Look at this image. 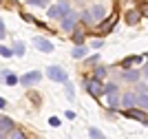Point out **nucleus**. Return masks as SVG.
<instances>
[{
  "label": "nucleus",
  "mask_w": 148,
  "mask_h": 139,
  "mask_svg": "<svg viewBox=\"0 0 148 139\" xmlns=\"http://www.w3.org/2000/svg\"><path fill=\"white\" fill-rule=\"evenodd\" d=\"M47 77L49 79H53V82H69V75H66V71L64 68H60V66H49L47 68Z\"/></svg>",
  "instance_id": "obj_1"
},
{
  "label": "nucleus",
  "mask_w": 148,
  "mask_h": 139,
  "mask_svg": "<svg viewBox=\"0 0 148 139\" xmlns=\"http://www.w3.org/2000/svg\"><path fill=\"white\" fill-rule=\"evenodd\" d=\"M69 11H71V9H69V5H66V2H60V5L49 7L47 16H49V18H53V20H58V18H64V16H66Z\"/></svg>",
  "instance_id": "obj_2"
},
{
  "label": "nucleus",
  "mask_w": 148,
  "mask_h": 139,
  "mask_svg": "<svg viewBox=\"0 0 148 139\" xmlns=\"http://www.w3.org/2000/svg\"><path fill=\"white\" fill-rule=\"evenodd\" d=\"M40 79H42V73H40V71H31V73H25L18 82H20V84H25V86H31V84H38Z\"/></svg>",
  "instance_id": "obj_3"
},
{
  "label": "nucleus",
  "mask_w": 148,
  "mask_h": 139,
  "mask_svg": "<svg viewBox=\"0 0 148 139\" xmlns=\"http://www.w3.org/2000/svg\"><path fill=\"white\" fill-rule=\"evenodd\" d=\"M80 18V16H77V13H73V11H69L66 16H64V18H62V31H71L75 27V20Z\"/></svg>",
  "instance_id": "obj_4"
},
{
  "label": "nucleus",
  "mask_w": 148,
  "mask_h": 139,
  "mask_svg": "<svg viewBox=\"0 0 148 139\" xmlns=\"http://www.w3.org/2000/svg\"><path fill=\"white\" fill-rule=\"evenodd\" d=\"M33 44H36L38 51H42V53H51L53 51V44L49 40H44V38H33Z\"/></svg>",
  "instance_id": "obj_5"
},
{
  "label": "nucleus",
  "mask_w": 148,
  "mask_h": 139,
  "mask_svg": "<svg viewBox=\"0 0 148 139\" xmlns=\"http://www.w3.org/2000/svg\"><path fill=\"white\" fill-rule=\"evenodd\" d=\"M86 91L91 93L95 99H97V97L102 95V84H99L97 79H88V82H86Z\"/></svg>",
  "instance_id": "obj_6"
},
{
  "label": "nucleus",
  "mask_w": 148,
  "mask_h": 139,
  "mask_svg": "<svg viewBox=\"0 0 148 139\" xmlns=\"http://www.w3.org/2000/svg\"><path fill=\"white\" fill-rule=\"evenodd\" d=\"M119 106H126V108H135V106H137V95H135V93H126V95L119 99Z\"/></svg>",
  "instance_id": "obj_7"
},
{
  "label": "nucleus",
  "mask_w": 148,
  "mask_h": 139,
  "mask_svg": "<svg viewBox=\"0 0 148 139\" xmlns=\"http://www.w3.org/2000/svg\"><path fill=\"white\" fill-rule=\"evenodd\" d=\"M115 22H117V16H111L108 20H104V22L99 24V33H102V36H106V33L115 27Z\"/></svg>",
  "instance_id": "obj_8"
},
{
  "label": "nucleus",
  "mask_w": 148,
  "mask_h": 139,
  "mask_svg": "<svg viewBox=\"0 0 148 139\" xmlns=\"http://www.w3.org/2000/svg\"><path fill=\"white\" fill-rule=\"evenodd\" d=\"M126 117H128V119H137V121H142V124L148 119V117L144 115L139 108H128V110H126Z\"/></svg>",
  "instance_id": "obj_9"
},
{
  "label": "nucleus",
  "mask_w": 148,
  "mask_h": 139,
  "mask_svg": "<svg viewBox=\"0 0 148 139\" xmlns=\"http://www.w3.org/2000/svg\"><path fill=\"white\" fill-rule=\"evenodd\" d=\"M11 130H13V121L9 119V117L0 115V133L5 135V133H11Z\"/></svg>",
  "instance_id": "obj_10"
},
{
  "label": "nucleus",
  "mask_w": 148,
  "mask_h": 139,
  "mask_svg": "<svg viewBox=\"0 0 148 139\" xmlns=\"http://www.w3.org/2000/svg\"><path fill=\"white\" fill-rule=\"evenodd\" d=\"M139 18H142V16H139V11H137V9L126 11V22H128V24H137V22H139Z\"/></svg>",
  "instance_id": "obj_11"
},
{
  "label": "nucleus",
  "mask_w": 148,
  "mask_h": 139,
  "mask_svg": "<svg viewBox=\"0 0 148 139\" xmlns=\"http://www.w3.org/2000/svg\"><path fill=\"white\" fill-rule=\"evenodd\" d=\"M91 13H93V18H95V20H102V18H104V7H102V5H95L91 9Z\"/></svg>",
  "instance_id": "obj_12"
},
{
  "label": "nucleus",
  "mask_w": 148,
  "mask_h": 139,
  "mask_svg": "<svg viewBox=\"0 0 148 139\" xmlns=\"http://www.w3.org/2000/svg\"><path fill=\"white\" fill-rule=\"evenodd\" d=\"M86 51H88L86 47H75V49H73V53H71V55H73L75 60H80V58H86Z\"/></svg>",
  "instance_id": "obj_13"
},
{
  "label": "nucleus",
  "mask_w": 148,
  "mask_h": 139,
  "mask_svg": "<svg viewBox=\"0 0 148 139\" xmlns=\"http://www.w3.org/2000/svg\"><path fill=\"white\" fill-rule=\"evenodd\" d=\"M139 75H142L139 71H126V73H124V77L128 79V82H137V79H139Z\"/></svg>",
  "instance_id": "obj_14"
},
{
  "label": "nucleus",
  "mask_w": 148,
  "mask_h": 139,
  "mask_svg": "<svg viewBox=\"0 0 148 139\" xmlns=\"http://www.w3.org/2000/svg\"><path fill=\"white\" fill-rule=\"evenodd\" d=\"M137 106L148 110V95H137Z\"/></svg>",
  "instance_id": "obj_15"
},
{
  "label": "nucleus",
  "mask_w": 148,
  "mask_h": 139,
  "mask_svg": "<svg viewBox=\"0 0 148 139\" xmlns=\"http://www.w3.org/2000/svg\"><path fill=\"white\" fill-rule=\"evenodd\" d=\"M102 77H106V68H102V66H97L95 71H93V79H102Z\"/></svg>",
  "instance_id": "obj_16"
},
{
  "label": "nucleus",
  "mask_w": 148,
  "mask_h": 139,
  "mask_svg": "<svg viewBox=\"0 0 148 139\" xmlns=\"http://www.w3.org/2000/svg\"><path fill=\"white\" fill-rule=\"evenodd\" d=\"M88 135H91V139H106L104 133H102V130H97V128H88Z\"/></svg>",
  "instance_id": "obj_17"
},
{
  "label": "nucleus",
  "mask_w": 148,
  "mask_h": 139,
  "mask_svg": "<svg viewBox=\"0 0 148 139\" xmlns=\"http://www.w3.org/2000/svg\"><path fill=\"white\" fill-rule=\"evenodd\" d=\"M117 106H119V97H117V93H113L108 97V108H117Z\"/></svg>",
  "instance_id": "obj_18"
},
{
  "label": "nucleus",
  "mask_w": 148,
  "mask_h": 139,
  "mask_svg": "<svg viewBox=\"0 0 148 139\" xmlns=\"http://www.w3.org/2000/svg\"><path fill=\"white\" fill-rule=\"evenodd\" d=\"M64 93H66V97H69V99H73V95H75V91H73V84L64 82Z\"/></svg>",
  "instance_id": "obj_19"
},
{
  "label": "nucleus",
  "mask_w": 148,
  "mask_h": 139,
  "mask_svg": "<svg viewBox=\"0 0 148 139\" xmlns=\"http://www.w3.org/2000/svg\"><path fill=\"white\" fill-rule=\"evenodd\" d=\"M102 93L113 95V93H117V86H115V84H106V86H102Z\"/></svg>",
  "instance_id": "obj_20"
},
{
  "label": "nucleus",
  "mask_w": 148,
  "mask_h": 139,
  "mask_svg": "<svg viewBox=\"0 0 148 139\" xmlns=\"http://www.w3.org/2000/svg\"><path fill=\"white\" fill-rule=\"evenodd\" d=\"M13 53H16V55H25V44H22V42H16V47H13Z\"/></svg>",
  "instance_id": "obj_21"
},
{
  "label": "nucleus",
  "mask_w": 148,
  "mask_h": 139,
  "mask_svg": "<svg viewBox=\"0 0 148 139\" xmlns=\"http://www.w3.org/2000/svg\"><path fill=\"white\" fill-rule=\"evenodd\" d=\"M29 5H36V7H49V0H27Z\"/></svg>",
  "instance_id": "obj_22"
},
{
  "label": "nucleus",
  "mask_w": 148,
  "mask_h": 139,
  "mask_svg": "<svg viewBox=\"0 0 148 139\" xmlns=\"http://www.w3.org/2000/svg\"><path fill=\"white\" fill-rule=\"evenodd\" d=\"M0 55H2V58H11L13 51H11L9 47H0Z\"/></svg>",
  "instance_id": "obj_23"
},
{
  "label": "nucleus",
  "mask_w": 148,
  "mask_h": 139,
  "mask_svg": "<svg viewBox=\"0 0 148 139\" xmlns=\"http://www.w3.org/2000/svg\"><path fill=\"white\" fill-rule=\"evenodd\" d=\"M137 11H139V16H146V18H148V2H142Z\"/></svg>",
  "instance_id": "obj_24"
},
{
  "label": "nucleus",
  "mask_w": 148,
  "mask_h": 139,
  "mask_svg": "<svg viewBox=\"0 0 148 139\" xmlns=\"http://www.w3.org/2000/svg\"><path fill=\"white\" fill-rule=\"evenodd\" d=\"M73 40H75V44H77V47H82V42H84V33H80V31H77V33L73 36Z\"/></svg>",
  "instance_id": "obj_25"
},
{
  "label": "nucleus",
  "mask_w": 148,
  "mask_h": 139,
  "mask_svg": "<svg viewBox=\"0 0 148 139\" xmlns=\"http://www.w3.org/2000/svg\"><path fill=\"white\" fill-rule=\"evenodd\" d=\"M5 82L9 86H13V84H18V77H16V75H5Z\"/></svg>",
  "instance_id": "obj_26"
},
{
  "label": "nucleus",
  "mask_w": 148,
  "mask_h": 139,
  "mask_svg": "<svg viewBox=\"0 0 148 139\" xmlns=\"http://www.w3.org/2000/svg\"><path fill=\"white\" fill-rule=\"evenodd\" d=\"M9 139H25V135L20 133V130H11V135H9Z\"/></svg>",
  "instance_id": "obj_27"
},
{
  "label": "nucleus",
  "mask_w": 148,
  "mask_h": 139,
  "mask_svg": "<svg viewBox=\"0 0 148 139\" xmlns=\"http://www.w3.org/2000/svg\"><path fill=\"white\" fill-rule=\"evenodd\" d=\"M7 36V29H5V22H2V18H0V40Z\"/></svg>",
  "instance_id": "obj_28"
},
{
  "label": "nucleus",
  "mask_w": 148,
  "mask_h": 139,
  "mask_svg": "<svg viewBox=\"0 0 148 139\" xmlns=\"http://www.w3.org/2000/svg\"><path fill=\"white\" fill-rule=\"evenodd\" d=\"M49 124H51V126H60V124H62V121H60V117H51V119H49Z\"/></svg>",
  "instance_id": "obj_29"
},
{
  "label": "nucleus",
  "mask_w": 148,
  "mask_h": 139,
  "mask_svg": "<svg viewBox=\"0 0 148 139\" xmlns=\"http://www.w3.org/2000/svg\"><path fill=\"white\" fill-rule=\"evenodd\" d=\"M86 62H88V64H97V62H99V55H91Z\"/></svg>",
  "instance_id": "obj_30"
},
{
  "label": "nucleus",
  "mask_w": 148,
  "mask_h": 139,
  "mask_svg": "<svg viewBox=\"0 0 148 139\" xmlns=\"http://www.w3.org/2000/svg\"><path fill=\"white\" fill-rule=\"evenodd\" d=\"M142 75H144V77H148V62L144 64V71H142Z\"/></svg>",
  "instance_id": "obj_31"
},
{
  "label": "nucleus",
  "mask_w": 148,
  "mask_h": 139,
  "mask_svg": "<svg viewBox=\"0 0 148 139\" xmlns=\"http://www.w3.org/2000/svg\"><path fill=\"white\" fill-rule=\"evenodd\" d=\"M0 108H7V99L5 97H0Z\"/></svg>",
  "instance_id": "obj_32"
},
{
  "label": "nucleus",
  "mask_w": 148,
  "mask_h": 139,
  "mask_svg": "<svg viewBox=\"0 0 148 139\" xmlns=\"http://www.w3.org/2000/svg\"><path fill=\"white\" fill-rule=\"evenodd\" d=\"M144 126H148V119H146V121H144Z\"/></svg>",
  "instance_id": "obj_33"
},
{
  "label": "nucleus",
  "mask_w": 148,
  "mask_h": 139,
  "mask_svg": "<svg viewBox=\"0 0 148 139\" xmlns=\"http://www.w3.org/2000/svg\"><path fill=\"white\" fill-rule=\"evenodd\" d=\"M2 137H5V135H2V133H0V139H2Z\"/></svg>",
  "instance_id": "obj_34"
},
{
  "label": "nucleus",
  "mask_w": 148,
  "mask_h": 139,
  "mask_svg": "<svg viewBox=\"0 0 148 139\" xmlns=\"http://www.w3.org/2000/svg\"><path fill=\"white\" fill-rule=\"evenodd\" d=\"M146 58H148V55H146Z\"/></svg>",
  "instance_id": "obj_35"
}]
</instances>
